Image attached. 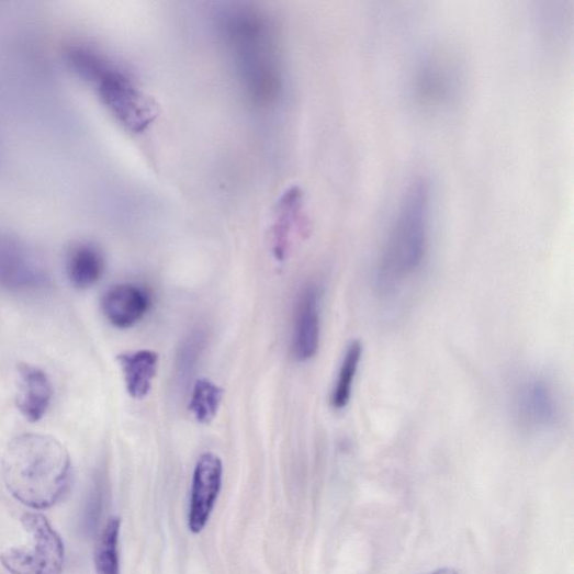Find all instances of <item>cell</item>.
Returning <instances> with one entry per match:
<instances>
[{
    "label": "cell",
    "instance_id": "1",
    "mask_svg": "<svg viewBox=\"0 0 574 574\" xmlns=\"http://www.w3.org/2000/svg\"><path fill=\"white\" fill-rule=\"evenodd\" d=\"M3 479L11 495L33 509H47L69 493L74 468L69 451L56 438L25 434L8 446Z\"/></svg>",
    "mask_w": 574,
    "mask_h": 574
},
{
    "label": "cell",
    "instance_id": "2",
    "mask_svg": "<svg viewBox=\"0 0 574 574\" xmlns=\"http://www.w3.org/2000/svg\"><path fill=\"white\" fill-rule=\"evenodd\" d=\"M429 241V187L424 180H415L403 194L380 255L374 283L382 296L396 295L420 272Z\"/></svg>",
    "mask_w": 574,
    "mask_h": 574
},
{
    "label": "cell",
    "instance_id": "3",
    "mask_svg": "<svg viewBox=\"0 0 574 574\" xmlns=\"http://www.w3.org/2000/svg\"><path fill=\"white\" fill-rule=\"evenodd\" d=\"M225 30L250 97L262 102L273 99L280 80L269 22L257 13L241 11L226 20Z\"/></svg>",
    "mask_w": 574,
    "mask_h": 574
},
{
    "label": "cell",
    "instance_id": "4",
    "mask_svg": "<svg viewBox=\"0 0 574 574\" xmlns=\"http://www.w3.org/2000/svg\"><path fill=\"white\" fill-rule=\"evenodd\" d=\"M22 526L31 545L0 554L3 566L12 574H63L65 544L47 518L38 513H26Z\"/></svg>",
    "mask_w": 574,
    "mask_h": 574
},
{
    "label": "cell",
    "instance_id": "5",
    "mask_svg": "<svg viewBox=\"0 0 574 574\" xmlns=\"http://www.w3.org/2000/svg\"><path fill=\"white\" fill-rule=\"evenodd\" d=\"M511 409L517 426L529 432L555 428L561 417V401L552 382L541 375L521 379L511 394Z\"/></svg>",
    "mask_w": 574,
    "mask_h": 574
},
{
    "label": "cell",
    "instance_id": "6",
    "mask_svg": "<svg viewBox=\"0 0 574 574\" xmlns=\"http://www.w3.org/2000/svg\"><path fill=\"white\" fill-rule=\"evenodd\" d=\"M224 463L213 452L203 453L194 468L189 507V530L201 533L211 518L223 486Z\"/></svg>",
    "mask_w": 574,
    "mask_h": 574
},
{
    "label": "cell",
    "instance_id": "7",
    "mask_svg": "<svg viewBox=\"0 0 574 574\" xmlns=\"http://www.w3.org/2000/svg\"><path fill=\"white\" fill-rule=\"evenodd\" d=\"M104 94L116 116L135 133L145 131L158 117L154 101L121 76L108 79Z\"/></svg>",
    "mask_w": 574,
    "mask_h": 574
},
{
    "label": "cell",
    "instance_id": "8",
    "mask_svg": "<svg viewBox=\"0 0 574 574\" xmlns=\"http://www.w3.org/2000/svg\"><path fill=\"white\" fill-rule=\"evenodd\" d=\"M151 297L137 284L124 283L110 288L101 299L104 317L119 329L137 325L149 311Z\"/></svg>",
    "mask_w": 574,
    "mask_h": 574
},
{
    "label": "cell",
    "instance_id": "9",
    "mask_svg": "<svg viewBox=\"0 0 574 574\" xmlns=\"http://www.w3.org/2000/svg\"><path fill=\"white\" fill-rule=\"evenodd\" d=\"M320 345V293L315 286L302 291L295 311L293 353L300 361L315 357Z\"/></svg>",
    "mask_w": 574,
    "mask_h": 574
},
{
    "label": "cell",
    "instance_id": "10",
    "mask_svg": "<svg viewBox=\"0 0 574 574\" xmlns=\"http://www.w3.org/2000/svg\"><path fill=\"white\" fill-rule=\"evenodd\" d=\"M18 375V408L27 421L38 423L54 397V387L45 372L30 363L21 362Z\"/></svg>",
    "mask_w": 574,
    "mask_h": 574
},
{
    "label": "cell",
    "instance_id": "11",
    "mask_svg": "<svg viewBox=\"0 0 574 574\" xmlns=\"http://www.w3.org/2000/svg\"><path fill=\"white\" fill-rule=\"evenodd\" d=\"M45 279L40 270L18 248L0 245V288L26 293L43 286Z\"/></svg>",
    "mask_w": 574,
    "mask_h": 574
},
{
    "label": "cell",
    "instance_id": "12",
    "mask_svg": "<svg viewBox=\"0 0 574 574\" xmlns=\"http://www.w3.org/2000/svg\"><path fill=\"white\" fill-rule=\"evenodd\" d=\"M117 360L128 394L136 399L146 397L158 373L159 354L145 349L122 353Z\"/></svg>",
    "mask_w": 574,
    "mask_h": 574
},
{
    "label": "cell",
    "instance_id": "13",
    "mask_svg": "<svg viewBox=\"0 0 574 574\" xmlns=\"http://www.w3.org/2000/svg\"><path fill=\"white\" fill-rule=\"evenodd\" d=\"M104 271L101 254L91 247L76 249L68 260V278L77 290H88L95 285Z\"/></svg>",
    "mask_w": 574,
    "mask_h": 574
},
{
    "label": "cell",
    "instance_id": "14",
    "mask_svg": "<svg viewBox=\"0 0 574 574\" xmlns=\"http://www.w3.org/2000/svg\"><path fill=\"white\" fill-rule=\"evenodd\" d=\"M300 192L291 190L280 205V217L274 228V252L281 260L288 257L296 232V217L299 215Z\"/></svg>",
    "mask_w": 574,
    "mask_h": 574
},
{
    "label": "cell",
    "instance_id": "15",
    "mask_svg": "<svg viewBox=\"0 0 574 574\" xmlns=\"http://www.w3.org/2000/svg\"><path fill=\"white\" fill-rule=\"evenodd\" d=\"M121 525L119 517H112L100 534L94 552L97 574H121L119 551Z\"/></svg>",
    "mask_w": 574,
    "mask_h": 574
},
{
    "label": "cell",
    "instance_id": "16",
    "mask_svg": "<svg viewBox=\"0 0 574 574\" xmlns=\"http://www.w3.org/2000/svg\"><path fill=\"white\" fill-rule=\"evenodd\" d=\"M362 357V346L358 340L352 341L344 356L339 374L333 391L331 404L336 409H344L348 406L353 383Z\"/></svg>",
    "mask_w": 574,
    "mask_h": 574
},
{
    "label": "cell",
    "instance_id": "17",
    "mask_svg": "<svg viewBox=\"0 0 574 574\" xmlns=\"http://www.w3.org/2000/svg\"><path fill=\"white\" fill-rule=\"evenodd\" d=\"M224 396L222 387L206 379L198 380L193 386L189 408L195 420L202 425L211 424L221 407Z\"/></svg>",
    "mask_w": 574,
    "mask_h": 574
},
{
    "label": "cell",
    "instance_id": "18",
    "mask_svg": "<svg viewBox=\"0 0 574 574\" xmlns=\"http://www.w3.org/2000/svg\"><path fill=\"white\" fill-rule=\"evenodd\" d=\"M431 574H458V573L452 569L444 567V569H440Z\"/></svg>",
    "mask_w": 574,
    "mask_h": 574
}]
</instances>
